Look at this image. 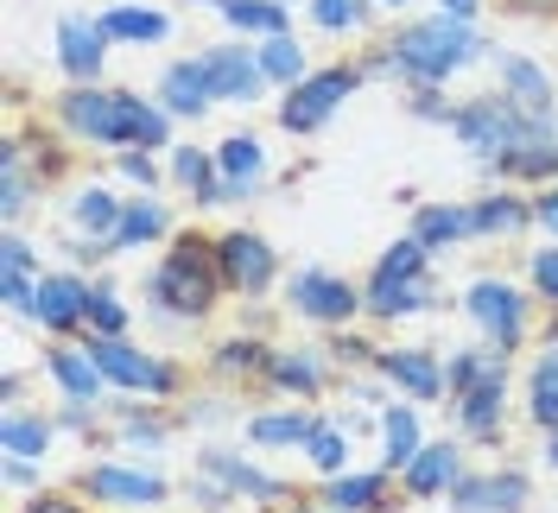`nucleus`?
Wrapping results in <instances>:
<instances>
[{"label":"nucleus","mask_w":558,"mask_h":513,"mask_svg":"<svg viewBox=\"0 0 558 513\" xmlns=\"http://www.w3.org/2000/svg\"><path fill=\"white\" fill-rule=\"evenodd\" d=\"M222 298H229V285L216 267V235L178 222V235L159 247V260L146 273V310L172 330H197L222 310Z\"/></svg>","instance_id":"1"},{"label":"nucleus","mask_w":558,"mask_h":513,"mask_svg":"<svg viewBox=\"0 0 558 513\" xmlns=\"http://www.w3.org/2000/svg\"><path fill=\"white\" fill-rule=\"evenodd\" d=\"M381 45H387V58H393V70H400V83H445V89H451V76L488 64V58L501 51L483 26L451 20V13H438V7L393 20Z\"/></svg>","instance_id":"2"},{"label":"nucleus","mask_w":558,"mask_h":513,"mask_svg":"<svg viewBox=\"0 0 558 513\" xmlns=\"http://www.w3.org/2000/svg\"><path fill=\"white\" fill-rule=\"evenodd\" d=\"M140 108H146V96L140 89H121V83H64L51 96V127L70 146L121 152V146L140 139Z\"/></svg>","instance_id":"3"},{"label":"nucleus","mask_w":558,"mask_h":513,"mask_svg":"<svg viewBox=\"0 0 558 513\" xmlns=\"http://www.w3.org/2000/svg\"><path fill=\"white\" fill-rule=\"evenodd\" d=\"M457 310L470 317V330H476V342H488V349H501V355H521L526 342L539 337V298L526 292V279H508V273H483L463 285V298H457Z\"/></svg>","instance_id":"4"},{"label":"nucleus","mask_w":558,"mask_h":513,"mask_svg":"<svg viewBox=\"0 0 558 513\" xmlns=\"http://www.w3.org/2000/svg\"><path fill=\"white\" fill-rule=\"evenodd\" d=\"M546 134H558V121L521 114L501 89L463 96V102H457V121H451V139L476 159V166H495V159H508V152H521V146H533V139H546Z\"/></svg>","instance_id":"5"},{"label":"nucleus","mask_w":558,"mask_h":513,"mask_svg":"<svg viewBox=\"0 0 558 513\" xmlns=\"http://www.w3.org/2000/svg\"><path fill=\"white\" fill-rule=\"evenodd\" d=\"M96 368L108 375L114 393H134V400H159V406H178L191 393V368L166 355V349H140L134 337H83Z\"/></svg>","instance_id":"6"},{"label":"nucleus","mask_w":558,"mask_h":513,"mask_svg":"<svg viewBox=\"0 0 558 513\" xmlns=\"http://www.w3.org/2000/svg\"><path fill=\"white\" fill-rule=\"evenodd\" d=\"M368 76H362V64L355 58H343V64H317L305 83H292V89H279V102H274V121H279V134H292V139H312L324 134L337 114H343V102L362 89Z\"/></svg>","instance_id":"7"},{"label":"nucleus","mask_w":558,"mask_h":513,"mask_svg":"<svg viewBox=\"0 0 558 513\" xmlns=\"http://www.w3.org/2000/svg\"><path fill=\"white\" fill-rule=\"evenodd\" d=\"M279 298H286V310H292L299 323H312V330L368 323V317H362V279L330 273V267H299V273H286Z\"/></svg>","instance_id":"8"},{"label":"nucleus","mask_w":558,"mask_h":513,"mask_svg":"<svg viewBox=\"0 0 558 513\" xmlns=\"http://www.w3.org/2000/svg\"><path fill=\"white\" fill-rule=\"evenodd\" d=\"M76 494H89L102 513H146V508H166L178 488L159 469H146V463H121V456H102V463H83L76 476H70Z\"/></svg>","instance_id":"9"},{"label":"nucleus","mask_w":558,"mask_h":513,"mask_svg":"<svg viewBox=\"0 0 558 513\" xmlns=\"http://www.w3.org/2000/svg\"><path fill=\"white\" fill-rule=\"evenodd\" d=\"M216 267H222L229 298H247V305L274 298L279 285H286V260H279V247L260 235V229H247V222L216 235Z\"/></svg>","instance_id":"10"},{"label":"nucleus","mask_w":558,"mask_h":513,"mask_svg":"<svg viewBox=\"0 0 558 513\" xmlns=\"http://www.w3.org/2000/svg\"><path fill=\"white\" fill-rule=\"evenodd\" d=\"M260 393H267V400L317 406L324 393H337V362L324 355V342H274L267 375H260Z\"/></svg>","instance_id":"11"},{"label":"nucleus","mask_w":558,"mask_h":513,"mask_svg":"<svg viewBox=\"0 0 558 513\" xmlns=\"http://www.w3.org/2000/svg\"><path fill=\"white\" fill-rule=\"evenodd\" d=\"M33 323L45 342H70L89 330V273L83 267H51L38 279V298H33Z\"/></svg>","instance_id":"12"},{"label":"nucleus","mask_w":558,"mask_h":513,"mask_svg":"<svg viewBox=\"0 0 558 513\" xmlns=\"http://www.w3.org/2000/svg\"><path fill=\"white\" fill-rule=\"evenodd\" d=\"M191 469H204V476H216L235 501H247V508H279V501H292L299 488L286 476H274V469H260L254 456H242V450H229V444H197V456H191Z\"/></svg>","instance_id":"13"},{"label":"nucleus","mask_w":558,"mask_h":513,"mask_svg":"<svg viewBox=\"0 0 558 513\" xmlns=\"http://www.w3.org/2000/svg\"><path fill=\"white\" fill-rule=\"evenodd\" d=\"M375 375H381L400 400H413V406H438V400H451L445 355H438V349H425V342H381Z\"/></svg>","instance_id":"14"},{"label":"nucleus","mask_w":558,"mask_h":513,"mask_svg":"<svg viewBox=\"0 0 558 513\" xmlns=\"http://www.w3.org/2000/svg\"><path fill=\"white\" fill-rule=\"evenodd\" d=\"M451 513H526L533 508V476L521 463H488V469H463L451 494H445Z\"/></svg>","instance_id":"15"},{"label":"nucleus","mask_w":558,"mask_h":513,"mask_svg":"<svg viewBox=\"0 0 558 513\" xmlns=\"http://www.w3.org/2000/svg\"><path fill=\"white\" fill-rule=\"evenodd\" d=\"M51 51H58V70H64V83H108V51H114V38H108L102 13H58V33H51Z\"/></svg>","instance_id":"16"},{"label":"nucleus","mask_w":558,"mask_h":513,"mask_svg":"<svg viewBox=\"0 0 558 513\" xmlns=\"http://www.w3.org/2000/svg\"><path fill=\"white\" fill-rule=\"evenodd\" d=\"M197 58H204V70H209L216 102H267V96H274L267 70L254 58V38H222V45H204Z\"/></svg>","instance_id":"17"},{"label":"nucleus","mask_w":558,"mask_h":513,"mask_svg":"<svg viewBox=\"0 0 558 513\" xmlns=\"http://www.w3.org/2000/svg\"><path fill=\"white\" fill-rule=\"evenodd\" d=\"M184 431L178 425L172 406H159V400H134V393H108V438L102 444H121V450H166Z\"/></svg>","instance_id":"18"},{"label":"nucleus","mask_w":558,"mask_h":513,"mask_svg":"<svg viewBox=\"0 0 558 513\" xmlns=\"http://www.w3.org/2000/svg\"><path fill=\"white\" fill-rule=\"evenodd\" d=\"M508 387H514V375H495V380H483V387H470V393L451 400L457 438H463L470 450H501L508 444Z\"/></svg>","instance_id":"19"},{"label":"nucleus","mask_w":558,"mask_h":513,"mask_svg":"<svg viewBox=\"0 0 558 513\" xmlns=\"http://www.w3.org/2000/svg\"><path fill=\"white\" fill-rule=\"evenodd\" d=\"M470 456V444L463 438H425V450H418L413 463L400 469V501H413V508H425V501H445L457 481H463V463Z\"/></svg>","instance_id":"20"},{"label":"nucleus","mask_w":558,"mask_h":513,"mask_svg":"<svg viewBox=\"0 0 558 513\" xmlns=\"http://www.w3.org/2000/svg\"><path fill=\"white\" fill-rule=\"evenodd\" d=\"M216 171H222V197H229V209L235 204H254L267 184H274V159H267V139L247 134V127H235V134L216 139Z\"/></svg>","instance_id":"21"},{"label":"nucleus","mask_w":558,"mask_h":513,"mask_svg":"<svg viewBox=\"0 0 558 513\" xmlns=\"http://www.w3.org/2000/svg\"><path fill=\"white\" fill-rule=\"evenodd\" d=\"M488 64H495V89L521 108V114L558 121V76L539 64V58H526V51H495Z\"/></svg>","instance_id":"22"},{"label":"nucleus","mask_w":558,"mask_h":513,"mask_svg":"<svg viewBox=\"0 0 558 513\" xmlns=\"http://www.w3.org/2000/svg\"><path fill=\"white\" fill-rule=\"evenodd\" d=\"M330 513H400V476L375 463V469H343V476H324L312 488Z\"/></svg>","instance_id":"23"},{"label":"nucleus","mask_w":558,"mask_h":513,"mask_svg":"<svg viewBox=\"0 0 558 513\" xmlns=\"http://www.w3.org/2000/svg\"><path fill=\"white\" fill-rule=\"evenodd\" d=\"M445 305V292H438V279H381L368 273L362 279V317L375 323V330H387V323H407V317H425V310Z\"/></svg>","instance_id":"24"},{"label":"nucleus","mask_w":558,"mask_h":513,"mask_svg":"<svg viewBox=\"0 0 558 513\" xmlns=\"http://www.w3.org/2000/svg\"><path fill=\"white\" fill-rule=\"evenodd\" d=\"M267 355H274V337L267 330H235V337H222L204 349V375L216 387H235V393H260Z\"/></svg>","instance_id":"25"},{"label":"nucleus","mask_w":558,"mask_h":513,"mask_svg":"<svg viewBox=\"0 0 558 513\" xmlns=\"http://www.w3.org/2000/svg\"><path fill=\"white\" fill-rule=\"evenodd\" d=\"M38 368H45V380L58 387V400H96L102 406L108 393V375L96 368V355H89V342L70 337V342H45V355H38Z\"/></svg>","instance_id":"26"},{"label":"nucleus","mask_w":558,"mask_h":513,"mask_svg":"<svg viewBox=\"0 0 558 513\" xmlns=\"http://www.w3.org/2000/svg\"><path fill=\"white\" fill-rule=\"evenodd\" d=\"M470 222H476V241H521L533 235V191L526 184H488L483 197H470Z\"/></svg>","instance_id":"27"},{"label":"nucleus","mask_w":558,"mask_h":513,"mask_svg":"<svg viewBox=\"0 0 558 513\" xmlns=\"http://www.w3.org/2000/svg\"><path fill=\"white\" fill-rule=\"evenodd\" d=\"M45 191H51V184L33 171L26 146H20V134L7 127V134H0V222H7V229H20V222L45 204Z\"/></svg>","instance_id":"28"},{"label":"nucleus","mask_w":558,"mask_h":513,"mask_svg":"<svg viewBox=\"0 0 558 513\" xmlns=\"http://www.w3.org/2000/svg\"><path fill=\"white\" fill-rule=\"evenodd\" d=\"M317 418H324V412L299 406V400H279V406H267V412H247L242 438L254 450H305L312 431H317Z\"/></svg>","instance_id":"29"},{"label":"nucleus","mask_w":558,"mask_h":513,"mask_svg":"<svg viewBox=\"0 0 558 513\" xmlns=\"http://www.w3.org/2000/svg\"><path fill=\"white\" fill-rule=\"evenodd\" d=\"M153 96H159V102L172 108L178 121H204L209 108H216V89H209V70H204V58H172V64L159 70Z\"/></svg>","instance_id":"30"},{"label":"nucleus","mask_w":558,"mask_h":513,"mask_svg":"<svg viewBox=\"0 0 558 513\" xmlns=\"http://www.w3.org/2000/svg\"><path fill=\"white\" fill-rule=\"evenodd\" d=\"M58 438H64L58 412H45V406H7L0 412V456H33V463H45V456L58 450Z\"/></svg>","instance_id":"31"},{"label":"nucleus","mask_w":558,"mask_h":513,"mask_svg":"<svg viewBox=\"0 0 558 513\" xmlns=\"http://www.w3.org/2000/svg\"><path fill=\"white\" fill-rule=\"evenodd\" d=\"M121 209H128L121 191H108V184H96V178H83V184L70 191V204H64V229L70 235H89V241H114Z\"/></svg>","instance_id":"32"},{"label":"nucleus","mask_w":558,"mask_h":513,"mask_svg":"<svg viewBox=\"0 0 558 513\" xmlns=\"http://www.w3.org/2000/svg\"><path fill=\"white\" fill-rule=\"evenodd\" d=\"M178 235V216L159 204V191H134L114 229V254H140V247H166Z\"/></svg>","instance_id":"33"},{"label":"nucleus","mask_w":558,"mask_h":513,"mask_svg":"<svg viewBox=\"0 0 558 513\" xmlns=\"http://www.w3.org/2000/svg\"><path fill=\"white\" fill-rule=\"evenodd\" d=\"M375 438H381V463L400 476L418 450H425V418H418L413 400H400V393H393V400L375 412Z\"/></svg>","instance_id":"34"},{"label":"nucleus","mask_w":558,"mask_h":513,"mask_svg":"<svg viewBox=\"0 0 558 513\" xmlns=\"http://www.w3.org/2000/svg\"><path fill=\"white\" fill-rule=\"evenodd\" d=\"M102 26L114 45H166L172 38V13L166 7H153V0H108L102 7Z\"/></svg>","instance_id":"35"},{"label":"nucleus","mask_w":558,"mask_h":513,"mask_svg":"<svg viewBox=\"0 0 558 513\" xmlns=\"http://www.w3.org/2000/svg\"><path fill=\"white\" fill-rule=\"evenodd\" d=\"M483 178H488V184H526V191L553 184V178H558V134L533 139V146H521V152H508V159L483 166Z\"/></svg>","instance_id":"36"},{"label":"nucleus","mask_w":558,"mask_h":513,"mask_svg":"<svg viewBox=\"0 0 558 513\" xmlns=\"http://www.w3.org/2000/svg\"><path fill=\"white\" fill-rule=\"evenodd\" d=\"M432 254H451L463 241H476V222H470V204H413V229Z\"/></svg>","instance_id":"37"},{"label":"nucleus","mask_w":558,"mask_h":513,"mask_svg":"<svg viewBox=\"0 0 558 513\" xmlns=\"http://www.w3.org/2000/svg\"><path fill=\"white\" fill-rule=\"evenodd\" d=\"M526 425L546 438L558 431V342H546L539 355H533V368H526Z\"/></svg>","instance_id":"38"},{"label":"nucleus","mask_w":558,"mask_h":513,"mask_svg":"<svg viewBox=\"0 0 558 513\" xmlns=\"http://www.w3.org/2000/svg\"><path fill=\"white\" fill-rule=\"evenodd\" d=\"M254 58H260V70H267V83L279 89H292V83H305L312 76V58H305V45H299V33H274V38H254Z\"/></svg>","instance_id":"39"},{"label":"nucleus","mask_w":558,"mask_h":513,"mask_svg":"<svg viewBox=\"0 0 558 513\" xmlns=\"http://www.w3.org/2000/svg\"><path fill=\"white\" fill-rule=\"evenodd\" d=\"M178 425L184 431H229V425H242V412H235V387H191L184 400H178Z\"/></svg>","instance_id":"40"},{"label":"nucleus","mask_w":558,"mask_h":513,"mask_svg":"<svg viewBox=\"0 0 558 513\" xmlns=\"http://www.w3.org/2000/svg\"><path fill=\"white\" fill-rule=\"evenodd\" d=\"M349 450H355V431H349L343 418H317L312 444L299 450V456H305V469L324 481V476H343V469H355V463H349Z\"/></svg>","instance_id":"41"},{"label":"nucleus","mask_w":558,"mask_h":513,"mask_svg":"<svg viewBox=\"0 0 558 513\" xmlns=\"http://www.w3.org/2000/svg\"><path fill=\"white\" fill-rule=\"evenodd\" d=\"M216 13L229 20V33H235V38L292 33V7H279V0H216Z\"/></svg>","instance_id":"42"},{"label":"nucleus","mask_w":558,"mask_h":513,"mask_svg":"<svg viewBox=\"0 0 558 513\" xmlns=\"http://www.w3.org/2000/svg\"><path fill=\"white\" fill-rule=\"evenodd\" d=\"M83 337H134V310L121 298V285L114 279H89V330Z\"/></svg>","instance_id":"43"},{"label":"nucleus","mask_w":558,"mask_h":513,"mask_svg":"<svg viewBox=\"0 0 558 513\" xmlns=\"http://www.w3.org/2000/svg\"><path fill=\"white\" fill-rule=\"evenodd\" d=\"M324 355L337 362V375H368L381 362V342L368 337V323H349V330H324Z\"/></svg>","instance_id":"44"},{"label":"nucleus","mask_w":558,"mask_h":513,"mask_svg":"<svg viewBox=\"0 0 558 513\" xmlns=\"http://www.w3.org/2000/svg\"><path fill=\"white\" fill-rule=\"evenodd\" d=\"M305 13H312V26H317V33L349 38V33H368L381 7H375V0H305Z\"/></svg>","instance_id":"45"},{"label":"nucleus","mask_w":558,"mask_h":513,"mask_svg":"<svg viewBox=\"0 0 558 513\" xmlns=\"http://www.w3.org/2000/svg\"><path fill=\"white\" fill-rule=\"evenodd\" d=\"M166 171H172V184L184 191V197H197L204 184L222 178V171H216V146H184V139L166 152Z\"/></svg>","instance_id":"46"},{"label":"nucleus","mask_w":558,"mask_h":513,"mask_svg":"<svg viewBox=\"0 0 558 513\" xmlns=\"http://www.w3.org/2000/svg\"><path fill=\"white\" fill-rule=\"evenodd\" d=\"M108 171H114L121 184H134V191H159V184H172L166 152H146V146H121V152H108Z\"/></svg>","instance_id":"47"},{"label":"nucleus","mask_w":558,"mask_h":513,"mask_svg":"<svg viewBox=\"0 0 558 513\" xmlns=\"http://www.w3.org/2000/svg\"><path fill=\"white\" fill-rule=\"evenodd\" d=\"M368 273H381V279H425V273H432V247H425L418 235H400V241H387V247H381V260H375Z\"/></svg>","instance_id":"48"},{"label":"nucleus","mask_w":558,"mask_h":513,"mask_svg":"<svg viewBox=\"0 0 558 513\" xmlns=\"http://www.w3.org/2000/svg\"><path fill=\"white\" fill-rule=\"evenodd\" d=\"M521 279H526V292L539 298V310L558 317V241H546V247H533V254H526Z\"/></svg>","instance_id":"49"},{"label":"nucleus","mask_w":558,"mask_h":513,"mask_svg":"<svg viewBox=\"0 0 558 513\" xmlns=\"http://www.w3.org/2000/svg\"><path fill=\"white\" fill-rule=\"evenodd\" d=\"M400 89H407V114L413 121H425V127H451L457 121V102L445 83H400Z\"/></svg>","instance_id":"50"},{"label":"nucleus","mask_w":558,"mask_h":513,"mask_svg":"<svg viewBox=\"0 0 558 513\" xmlns=\"http://www.w3.org/2000/svg\"><path fill=\"white\" fill-rule=\"evenodd\" d=\"M0 273H26V279H45L51 267H45V254H38L33 241L20 235V229H7V235H0Z\"/></svg>","instance_id":"51"},{"label":"nucleus","mask_w":558,"mask_h":513,"mask_svg":"<svg viewBox=\"0 0 558 513\" xmlns=\"http://www.w3.org/2000/svg\"><path fill=\"white\" fill-rule=\"evenodd\" d=\"M13 513H102L89 494H76V488H38V494H26Z\"/></svg>","instance_id":"52"},{"label":"nucleus","mask_w":558,"mask_h":513,"mask_svg":"<svg viewBox=\"0 0 558 513\" xmlns=\"http://www.w3.org/2000/svg\"><path fill=\"white\" fill-rule=\"evenodd\" d=\"M184 501H191L197 513H229V508H242V501H235V494H229L216 476H204V469H191V476H184Z\"/></svg>","instance_id":"53"},{"label":"nucleus","mask_w":558,"mask_h":513,"mask_svg":"<svg viewBox=\"0 0 558 513\" xmlns=\"http://www.w3.org/2000/svg\"><path fill=\"white\" fill-rule=\"evenodd\" d=\"M0 481H7V494L26 501V494L45 488V463H33V456H7V463H0Z\"/></svg>","instance_id":"54"},{"label":"nucleus","mask_w":558,"mask_h":513,"mask_svg":"<svg viewBox=\"0 0 558 513\" xmlns=\"http://www.w3.org/2000/svg\"><path fill=\"white\" fill-rule=\"evenodd\" d=\"M33 298H38V279H26V273H0V305L13 310V317H33Z\"/></svg>","instance_id":"55"},{"label":"nucleus","mask_w":558,"mask_h":513,"mask_svg":"<svg viewBox=\"0 0 558 513\" xmlns=\"http://www.w3.org/2000/svg\"><path fill=\"white\" fill-rule=\"evenodd\" d=\"M533 222H539V235L546 241H558V178L533 191Z\"/></svg>","instance_id":"56"},{"label":"nucleus","mask_w":558,"mask_h":513,"mask_svg":"<svg viewBox=\"0 0 558 513\" xmlns=\"http://www.w3.org/2000/svg\"><path fill=\"white\" fill-rule=\"evenodd\" d=\"M355 64H362V76H368V83H400V70H393V58H387L381 38H375V45H368V51H362Z\"/></svg>","instance_id":"57"},{"label":"nucleus","mask_w":558,"mask_h":513,"mask_svg":"<svg viewBox=\"0 0 558 513\" xmlns=\"http://www.w3.org/2000/svg\"><path fill=\"white\" fill-rule=\"evenodd\" d=\"M501 13H514V20H539V26H558V0H495Z\"/></svg>","instance_id":"58"},{"label":"nucleus","mask_w":558,"mask_h":513,"mask_svg":"<svg viewBox=\"0 0 558 513\" xmlns=\"http://www.w3.org/2000/svg\"><path fill=\"white\" fill-rule=\"evenodd\" d=\"M438 13H451V20H470V26H483V13L495 7V0H432Z\"/></svg>","instance_id":"59"},{"label":"nucleus","mask_w":558,"mask_h":513,"mask_svg":"<svg viewBox=\"0 0 558 513\" xmlns=\"http://www.w3.org/2000/svg\"><path fill=\"white\" fill-rule=\"evenodd\" d=\"M20 400H26V375L7 368V375H0V406H20Z\"/></svg>","instance_id":"60"},{"label":"nucleus","mask_w":558,"mask_h":513,"mask_svg":"<svg viewBox=\"0 0 558 513\" xmlns=\"http://www.w3.org/2000/svg\"><path fill=\"white\" fill-rule=\"evenodd\" d=\"M267 513H330L317 494H292V501H279V508H267Z\"/></svg>","instance_id":"61"},{"label":"nucleus","mask_w":558,"mask_h":513,"mask_svg":"<svg viewBox=\"0 0 558 513\" xmlns=\"http://www.w3.org/2000/svg\"><path fill=\"white\" fill-rule=\"evenodd\" d=\"M539 456H546V469L558 476V431H546V438H539Z\"/></svg>","instance_id":"62"},{"label":"nucleus","mask_w":558,"mask_h":513,"mask_svg":"<svg viewBox=\"0 0 558 513\" xmlns=\"http://www.w3.org/2000/svg\"><path fill=\"white\" fill-rule=\"evenodd\" d=\"M375 7H381V13H393V20H407V13H413L418 0H375Z\"/></svg>","instance_id":"63"},{"label":"nucleus","mask_w":558,"mask_h":513,"mask_svg":"<svg viewBox=\"0 0 558 513\" xmlns=\"http://www.w3.org/2000/svg\"><path fill=\"white\" fill-rule=\"evenodd\" d=\"M279 7H305V0H279Z\"/></svg>","instance_id":"64"}]
</instances>
